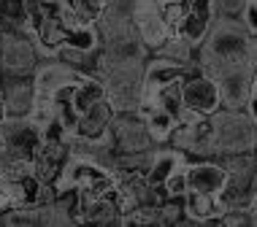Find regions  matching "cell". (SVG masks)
Here are the masks:
<instances>
[{
	"instance_id": "cell-1",
	"label": "cell",
	"mask_w": 257,
	"mask_h": 227,
	"mask_svg": "<svg viewBox=\"0 0 257 227\" xmlns=\"http://www.w3.org/2000/svg\"><path fill=\"white\" fill-rule=\"evenodd\" d=\"M241 63H257V38L249 36L241 19L217 17L211 33L195 52V65L217 76L225 68Z\"/></svg>"
},
{
	"instance_id": "cell-3",
	"label": "cell",
	"mask_w": 257,
	"mask_h": 227,
	"mask_svg": "<svg viewBox=\"0 0 257 227\" xmlns=\"http://www.w3.org/2000/svg\"><path fill=\"white\" fill-rule=\"evenodd\" d=\"M41 60L44 57L27 30L0 27V76H33Z\"/></svg>"
},
{
	"instance_id": "cell-22",
	"label": "cell",
	"mask_w": 257,
	"mask_h": 227,
	"mask_svg": "<svg viewBox=\"0 0 257 227\" xmlns=\"http://www.w3.org/2000/svg\"><path fill=\"white\" fill-rule=\"evenodd\" d=\"M0 211H6V208H3V205H0Z\"/></svg>"
},
{
	"instance_id": "cell-17",
	"label": "cell",
	"mask_w": 257,
	"mask_h": 227,
	"mask_svg": "<svg viewBox=\"0 0 257 227\" xmlns=\"http://www.w3.org/2000/svg\"><path fill=\"white\" fill-rule=\"evenodd\" d=\"M241 25L246 27L249 36L257 38V0H244V9H241Z\"/></svg>"
},
{
	"instance_id": "cell-6",
	"label": "cell",
	"mask_w": 257,
	"mask_h": 227,
	"mask_svg": "<svg viewBox=\"0 0 257 227\" xmlns=\"http://www.w3.org/2000/svg\"><path fill=\"white\" fill-rule=\"evenodd\" d=\"M111 143H114L116 154H127V151H147L155 149L147 125H144V116L138 111H116L108 127Z\"/></svg>"
},
{
	"instance_id": "cell-10",
	"label": "cell",
	"mask_w": 257,
	"mask_h": 227,
	"mask_svg": "<svg viewBox=\"0 0 257 227\" xmlns=\"http://www.w3.org/2000/svg\"><path fill=\"white\" fill-rule=\"evenodd\" d=\"M116 108L114 103L108 100V95L98 103H92V106L87 108V111L79 114V122H76L71 138H81V141H92V138H100V135L108 133L111 127V119H114Z\"/></svg>"
},
{
	"instance_id": "cell-14",
	"label": "cell",
	"mask_w": 257,
	"mask_h": 227,
	"mask_svg": "<svg viewBox=\"0 0 257 227\" xmlns=\"http://www.w3.org/2000/svg\"><path fill=\"white\" fill-rule=\"evenodd\" d=\"M111 9V0H65V11L73 22L98 25Z\"/></svg>"
},
{
	"instance_id": "cell-16",
	"label": "cell",
	"mask_w": 257,
	"mask_h": 227,
	"mask_svg": "<svg viewBox=\"0 0 257 227\" xmlns=\"http://www.w3.org/2000/svg\"><path fill=\"white\" fill-rule=\"evenodd\" d=\"M184 165H179V168L173 170L168 178H165L163 187H160V192H163L165 200H182L187 192H190V187H187V170H184Z\"/></svg>"
},
{
	"instance_id": "cell-18",
	"label": "cell",
	"mask_w": 257,
	"mask_h": 227,
	"mask_svg": "<svg viewBox=\"0 0 257 227\" xmlns=\"http://www.w3.org/2000/svg\"><path fill=\"white\" fill-rule=\"evenodd\" d=\"M244 0H217V14L225 19H241Z\"/></svg>"
},
{
	"instance_id": "cell-8",
	"label": "cell",
	"mask_w": 257,
	"mask_h": 227,
	"mask_svg": "<svg viewBox=\"0 0 257 227\" xmlns=\"http://www.w3.org/2000/svg\"><path fill=\"white\" fill-rule=\"evenodd\" d=\"M184 170H187V187H190V192H203V195L217 197L222 187L227 184V168L217 157H203V160H195V162L187 160Z\"/></svg>"
},
{
	"instance_id": "cell-7",
	"label": "cell",
	"mask_w": 257,
	"mask_h": 227,
	"mask_svg": "<svg viewBox=\"0 0 257 227\" xmlns=\"http://www.w3.org/2000/svg\"><path fill=\"white\" fill-rule=\"evenodd\" d=\"M252 71H254V63H241V65L225 68V71H219L214 76L219 84L222 108L244 111L246 98H249V87H252Z\"/></svg>"
},
{
	"instance_id": "cell-19",
	"label": "cell",
	"mask_w": 257,
	"mask_h": 227,
	"mask_svg": "<svg viewBox=\"0 0 257 227\" xmlns=\"http://www.w3.org/2000/svg\"><path fill=\"white\" fill-rule=\"evenodd\" d=\"M244 111H246L249 119H252V125L257 127V63H254V71H252V87H249V98H246Z\"/></svg>"
},
{
	"instance_id": "cell-5",
	"label": "cell",
	"mask_w": 257,
	"mask_h": 227,
	"mask_svg": "<svg viewBox=\"0 0 257 227\" xmlns=\"http://www.w3.org/2000/svg\"><path fill=\"white\" fill-rule=\"evenodd\" d=\"M41 141H44V130L30 116H6L0 122V143L19 160L33 165V157L38 154Z\"/></svg>"
},
{
	"instance_id": "cell-2",
	"label": "cell",
	"mask_w": 257,
	"mask_h": 227,
	"mask_svg": "<svg viewBox=\"0 0 257 227\" xmlns=\"http://www.w3.org/2000/svg\"><path fill=\"white\" fill-rule=\"evenodd\" d=\"M214 125V143H217V157L238 154V151H257V127L246 111L235 108H219L211 114Z\"/></svg>"
},
{
	"instance_id": "cell-20",
	"label": "cell",
	"mask_w": 257,
	"mask_h": 227,
	"mask_svg": "<svg viewBox=\"0 0 257 227\" xmlns=\"http://www.w3.org/2000/svg\"><path fill=\"white\" fill-rule=\"evenodd\" d=\"M249 208H252V214L257 219V173H254V189H252V203H249Z\"/></svg>"
},
{
	"instance_id": "cell-12",
	"label": "cell",
	"mask_w": 257,
	"mask_h": 227,
	"mask_svg": "<svg viewBox=\"0 0 257 227\" xmlns=\"http://www.w3.org/2000/svg\"><path fill=\"white\" fill-rule=\"evenodd\" d=\"M138 114L144 116V125H147V133L155 146H165L173 138V130H176L179 122L165 111V108L155 106V103H141L138 106Z\"/></svg>"
},
{
	"instance_id": "cell-9",
	"label": "cell",
	"mask_w": 257,
	"mask_h": 227,
	"mask_svg": "<svg viewBox=\"0 0 257 227\" xmlns=\"http://www.w3.org/2000/svg\"><path fill=\"white\" fill-rule=\"evenodd\" d=\"M6 111L9 116H30L36 106V84L33 76H0Z\"/></svg>"
},
{
	"instance_id": "cell-11",
	"label": "cell",
	"mask_w": 257,
	"mask_h": 227,
	"mask_svg": "<svg viewBox=\"0 0 257 227\" xmlns=\"http://www.w3.org/2000/svg\"><path fill=\"white\" fill-rule=\"evenodd\" d=\"M130 17H133L138 38L144 41V46H147L149 52H157L160 46L173 36L171 25L163 19L160 9H136V11H130Z\"/></svg>"
},
{
	"instance_id": "cell-21",
	"label": "cell",
	"mask_w": 257,
	"mask_h": 227,
	"mask_svg": "<svg viewBox=\"0 0 257 227\" xmlns=\"http://www.w3.org/2000/svg\"><path fill=\"white\" fill-rule=\"evenodd\" d=\"M9 116V111H6V100H3V89H0V122Z\"/></svg>"
},
{
	"instance_id": "cell-13",
	"label": "cell",
	"mask_w": 257,
	"mask_h": 227,
	"mask_svg": "<svg viewBox=\"0 0 257 227\" xmlns=\"http://www.w3.org/2000/svg\"><path fill=\"white\" fill-rule=\"evenodd\" d=\"M225 208L214 195H203V192H187L184 195V216L187 222L195 224H214L219 222Z\"/></svg>"
},
{
	"instance_id": "cell-15",
	"label": "cell",
	"mask_w": 257,
	"mask_h": 227,
	"mask_svg": "<svg viewBox=\"0 0 257 227\" xmlns=\"http://www.w3.org/2000/svg\"><path fill=\"white\" fill-rule=\"evenodd\" d=\"M65 44L76 46L84 52H100V30L98 25H81V22H68L65 30Z\"/></svg>"
},
{
	"instance_id": "cell-4",
	"label": "cell",
	"mask_w": 257,
	"mask_h": 227,
	"mask_svg": "<svg viewBox=\"0 0 257 227\" xmlns=\"http://www.w3.org/2000/svg\"><path fill=\"white\" fill-rule=\"evenodd\" d=\"M182 100H184L187 111L195 114V116L217 114L222 108V95H219L217 79L192 63L190 71H187L184 79H182Z\"/></svg>"
}]
</instances>
